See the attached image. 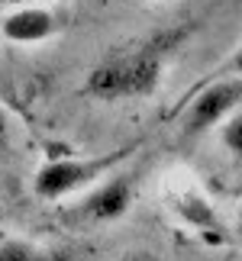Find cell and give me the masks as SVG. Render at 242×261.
I'll list each match as a JSON object with an SVG mask.
<instances>
[{"mask_svg": "<svg viewBox=\"0 0 242 261\" xmlns=\"http://www.w3.org/2000/svg\"><path fill=\"white\" fill-rule=\"evenodd\" d=\"M171 45H175L171 36H152L139 45L113 48L90 68L84 81V94L94 100H104V103L152 97L161 84V74H165Z\"/></svg>", "mask_w": 242, "mask_h": 261, "instance_id": "1", "label": "cell"}, {"mask_svg": "<svg viewBox=\"0 0 242 261\" xmlns=\"http://www.w3.org/2000/svg\"><path fill=\"white\" fill-rule=\"evenodd\" d=\"M139 148H142V142H126V145L113 148V152L90 155V158H52V162H45L36 171L33 190H36V197H42V200L71 197L84 187H94L97 180H104L110 171H116L119 165H126Z\"/></svg>", "mask_w": 242, "mask_h": 261, "instance_id": "2", "label": "cell"}, {"mask_svg": "<svg viewBox=\"0 0 242 261\" xmlns=\"http://www.w3.org/2000/svg\"><path fill=\"white\" fill-rule=\"evenodd\" d=\"M239 103H242V81H239V68H233L229 77L210 81L194 94V100L181 113V133L187 139L204 136L213 126L223 123L229 113H236Z\"/></svg>", "mask_w": 242, "mask_h": 261, "instance_id": "3", "label": "cell"}, {"mask_svg": "<svg viewBox=\"0 0 242 261\" xmlns=\"http://www.w3.org/2000/svg\"><path fill=\"white\" fill-rule=\"evenodd\" d=\"M133 200H136V174L133 171L107 174L78 206L68 210L65 219L75 226H107L113 219L126 216Z\"/></svg>", "mask_w": 242, "mask_h": 261, "instance_id": "4", "label": "cell"}, {"mask_svg": "<svg viewBox=\"0 0 242 261\" xmlns=\"http://www.w3.org/2000/svg\"><path fill=\"white\" fill-rule=\"evenodd\" d=\"M165 203L171 206V213H175L187 229H194L204 242L223 245L229 239V229L223 223V216L216 213V206L210 203L207 194L197 184L175 177L171 184H165Z\"/></svg>", "mask_w": 242, "mask_h": 261, "instance_id": "5", "label": "cell"}, {"mask_svg": "<svg viewBox=\"0 0 242 261\" xmlns=\"http://www.w3.org/2000/svg\"><path fill=\"white\" fill-rule=\"evenodd\" d=\"M58 29L62 23L45 4H23L0 16V36L13 45H39L58 36Z\"/></svg>", "mask_w": 242, "mask_h": 261, "instance_id": "6", "label": "cell"}, {"mask_svg": "<svg viewBox=\"0 0 242 261\" xmlns=\"http://www.w3.org/2000/svg\"><path fill=\"white\" fill-rule=\"evenodd\" d=\"M0 261H55V255L42 252L33 242H23V239H7V242H0Z\"/></svg>", "mask_w": 242, "mask_h": 261, "instance_id": "7", "label": "cell"}, {"mask_svg": "<svg viewBox=\"0 0 242 261\" xmlns=\"http://www.w3.org/2000/svg\"><path fill=\"white\" fill-rule=\"evenodd\" d=\"M220 142H223V148L229 152L233 162L242 158V116H239V110L229 113L223 123H220Z\"/></svg>", "mask_w": 242, "mask_h": 261, "instance_id": "8", "label": "cell"}, {"mask_svg": "<svg viewBox=\"0 0 242 261\" xmlns=\"http://www.w3.org/2000/svg\"><path fill=\"white\" fill-rule=\"evenodd\" d=\"M7 142H10V119H7L4 110H0V152L7 148Z\"/></svg>", "mask_w": 242, "mask_h": 261, "instance_id": "9", "label": "cell"}, {"mask_svg": "<svg viewBox=\"0 0 242 261\" xmlns=\"http://www.w3.org/2000/svg\"><path fill=\"white\" fill-rule=\"evenodd\" d=\"M123 261H161V258L152 255V252H133V255H126Z\"/></svg>", "mask_w": 242, "mask_h": 261, "instance_id": "10", "label": "cell"}, {"mask_svg": "<svg viewBox=\"0 0 242 261\" xmlns=\"http://www.w3.org/2000/svg\"><path fill=\"white\" fill-rule=\"evenodd\" d=\"M10 7H23V4H49V0H4Z\"/></svg>", "mask_w": 242, "mask_h": 261, "instance_id": "11", "label": "cell"}]
</instances>
